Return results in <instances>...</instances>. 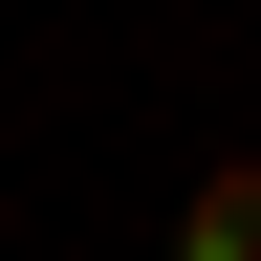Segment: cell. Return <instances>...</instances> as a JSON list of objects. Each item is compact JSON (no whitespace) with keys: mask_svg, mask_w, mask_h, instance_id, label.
<instances>
[{"mask_svg":"<svg viewBox=\"0 0 261 261\" xmlns=\"http://www.w3.org/2000/svg\"><path fill=\"white\" fill-rule=\"evenodd\" d=\"M174 261H261V152H218V174H196V218H174Z\"/></svg>","mask_w":261,"mask_h":261,"instance_id":"6da1fadb","label":"cell"}]
</instances>
